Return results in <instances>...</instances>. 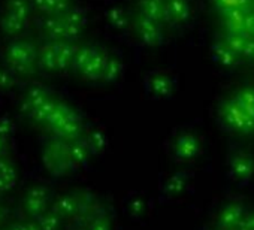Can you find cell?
<instances>
[{
	"label": "cell",
	"mask_w": 254,
	"mask_h": 230,
	"mask_svg": "<svg viewBox=\"0 0 254 230\" xmlns=\"http://www.w3.org/2000/svg\"><path fill=\"white\" fill-rule=\"evenodd\" d=\"M223 118L227 124L239 129V130H253L254 129V117L236 100V97H230L221 109Z\"/></svg>",
	"instance_id": "cell-1"
},
{
	"label": "cell",
	"mask_w": 254,
	"mask_h": 230,
	"mask_svg": "<svg viewBox=\"0 0 254 230\" xmlns=\"http://www.w3.org/2000/svg\"><path fill=\"white\" fill-rule=\"evenodd\" d=\"M163 23L150 20L144 15H138L133 21L135 35L144 45H159L163 41Z\"/></svg>",
	"instance_id": "cell-2"
},
{
	"label": "cell",
	"mask_w": 254,
	"mask_h": 230,
	"mask_svg": "<svg viewBox=\"0 0 254 230\" xmlns=\"http://www.w3.org/2000/svg\"><path fill=\"white\" fill-rule=\"evenodd\" d=\"M251 9H244V8H235L226 14H223V23H224V30L226 32H236V33H244L247 35V18ZM248 36V35H247Z\"/></svg>",
	"instance_id": "cell-3"
},
{
	"label": "cell",
	"mask_w": 254,
	"mask_h": 230,
	"mask_svg": "<svg viewBox=\"0 0 254 230\" xmlns=\"http://www.w3.org/2000/svg\"><path fill=\"white\" fill-rule=\"evenodd\" d=\"M166 21L171 24H183L190 17V5L187 0H165Z\"/></svg>",
	"instance_id": "cell-4"
},
{
	"label": "cell",
	"mask_w": 254,
	"mask_h": 230,
	"mask_svg": "<svg viewBox=\"0 0 254 230\" xmlns=\"http://www.w3.org/2000/svg\"><path fill=\"white\" fill-rule=\"evenodd\" d=\"M139 14L159 21V23H165L166 21V3L165 0H139Z\"/></svg>",
	"instance_id": "cell-5"
},
{
	"label": "cell",
	"mask_w": 254,
	"mask_h": 230,
	"mask_svg": "<svg viewBox=\"0 0 254 230\" xmlns=\"http://www.w3.org/2000/svg\"><path fill=\"white\" fill-rule=\"evenodd\" d=\"M214 56H215V61H218V64L224 67H235L244 60L242 56L233 51L223 39H220L214 45Z\"/></svg>",
	"instance_id": "cell-6"
},
{
	"label": "cell",
	"mask_w": 254,
	"mask_h": 230,
	"mask_svg": "<svg viewBox=\"0 0 254 230\" xmlns=\"http://www.w3.org/2000/svg\"><path fill=\"white\" fill-rule=\"evenodd\" d=\"M247 35H244V33H236V32H226L224 30V33H223V36H221V39L233 50V51H236L238 54H241L242 56V51H244V47H245V42H247Z\"/></svg>",
	"instance_id": "cell-7"
},
{
	"label": "cell",
	"mask_w": 254,
	"mask_h": 230,
	"mask_svg": "<svg viewBox=\"0 0 254 230\" xmlns=\"http://www.w3.org/2000/svg\"><path fill=\"white\" fill-rule=\"evenodd\" d=\"M215 9L223 15L235 8L251 9V0H214Z\"/></svg>",
	"instance_id": "cell-8"
},
{
	"label": "cell",
	"mask_w": 254,
	"mask_h": 230,
	"mask_svg": "<svg viewBox=\"0 0 254 230\" xmlns=\"http://www.w3.org/2000/svg\"><path fill=\"white\" fill-rule=\"evenodd\" d=\"M235 97H236V100L254 117V88L253 87L242 88V90H239L235 94Z\"/></svg>",
	"instance_id": "cell-9"
},
{
	"label": "cell",
	"mask_w": 254,
	"mask_h": 230,
	"mask_svg": "<svg viewBox=\"0 0 254 230\" xmlns=\"http://www.w3.org/2000/svg\"><path fill=\"white\" fill-rule=\"evenodd\" d=\"M151 90L157 94H168L171 90V81L165 75H156L151 79Z\"/></svg>",
	"instance_id": "cell-10"
},
{
	"label": "cell",
	"mask_w": 254,
	"mask_h": 230,
	"mask_svg": "<svg viewBox=\"0 0 254 230\" xmlns=\"http://www.w3.org/2000/svg\"><path fill=\"white\" fill-rule=\"evenodd\" d=\"M120 72H121V64L118 63V60L108 58L106 60V64H105V72H103L105 76L114 79V78H118Z\"/></svg>",
	"instance_id": "cell-11"
},
{
	"label": "cell",
	"mask_w": 254,
	"mask_h": 230,
	"mask_svg": "<svg viewBox=\"0 0 254 230\" xmlns=\"http://www.w3.org/2000/svg\"><path fill=\"white\" fill-rule=\"evenodd\" d=\"M242 58L254 61V36L247 38V42H245V47L242 51Z\"/></svg>",
	"instance_id": "cell-12"
},
{
	"label": "cell",
	"mask_w": 254,
	"mask_h": 230,
	"mask_svg": "<svg viewBox=\"0 0 254 230\" xmlns=\"http://www.w3.org/2000/svg\"><path fill=\"white\" fill-rule=\"evenodd\" d=\"M247 35L254 36V11H250L248 18H247Z\"/></svg>",
	"instance_id": "cell-13"
},
{
	"label": "cell",
	"mask_w": 254,
	"mask_h": 230,
	"mask_svg": "<svg viewBox=\"0 0 254 230\" xmlns=\"http://www.w3.org/2000/svg\"><path fill=\"white\" fill-rule=\"evenodd\" d=\"M251 11H254V0H251Z\"/></svg>",
	"instance_id": "cell-14"
}]
</instances>
